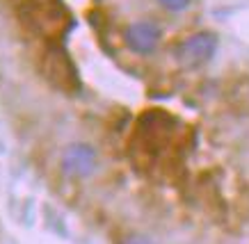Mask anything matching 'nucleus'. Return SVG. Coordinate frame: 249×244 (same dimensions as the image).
<instances>
[{"mask_svg":"<svg viewBox=\"0 0 249 244\" xmlns=\"http://www.w3.org/2000/svg\"><path fill=\"white\" fill-rule=\"evenodd\" d=\"M119 244H156V242H153V237L144 235V233H126L119 240Z\"/></svg>","mask_w":249,"mask_h":244,"instance_id":"nucleus-5","label":"nucleus"},{"mask_svg":"<svg viewBox=\"0 0 249 244\" xmlns=\"http://www.w3.org/2000/svg\"><path fill=\"white\" fill-rule=\"evenodd\" d=\"M219 46V39L211 30H199L192 32L188 37L178 41L174 46V60L178 62V66L185 71H196L206 66L208 62L215 57Z\"/></svg>","mask_w":249,"mask_h":244,"instance_id":"nucleus-1","label":"nucleus"},{"mask_svg":"<svg viewBox=\"0 0 249 244\" xmlns=\"http://www.w3.org/2000/svg\"><path fill=\"white\" fill-rule=\"evenodd\" d=\"M101 167V155L87 142L69 144L60 155V171L71 180H87Z\"/></svg>","mask_w":249,"mask_h":244,"instance_id":"nucleus-2","label":"nucleus"},{"mask_svg":"<svg viewBox=\"0 0 249 244\" xmlns=\"http://www.w3.org/2000/svg\"><path fill=\"white\" fill-rule=\"evenodd\" d=\"M156 2H158L165 12H169V14H181V12L192 7L195 0H156Z\"/></svg>","mask_w":249,"mask_h":244,"instance_id":"nucleus-4","label":"nucleus"},{"mask_svg":"<svg viewBox=\"0 0 249 244\" xmlns=\"http://www.w3.org/2000/svg\"><path fill=\"white\" fill-rule=\"evenodd\" d=\"M162 30L151 18H140L124 28V46L135 55H151L160 46Z\"/></svg>","mask_w":249,"mask_h":244,"instance_id":"nucleus-3","label":"nucleus"}]
</instances>
